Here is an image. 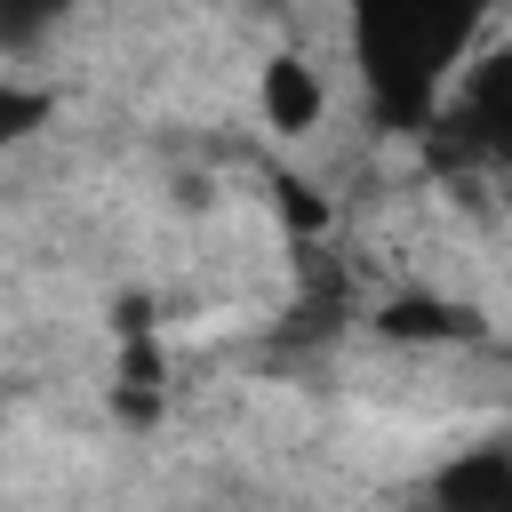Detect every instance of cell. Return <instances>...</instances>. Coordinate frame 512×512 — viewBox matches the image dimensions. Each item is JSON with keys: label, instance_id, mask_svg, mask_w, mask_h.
Returning <instances> with one entry per match:
<instances>
[{"label": "cell", "instance_id": "obj_1", "mask_svg": "<svg viewBox=\"0 0 512 512\" xmlns=\"http://www.w3.org/2000/svg\"><path fill=\"white\" fill-rule=\"evenodd\" d=\"M344 8H352V56H360L376 120L432 128L496 0H344Z\"/></svg>", "mask_w": 512, "mask_h": 512}, {"label": "cell", "instance_id": "obj_2", "mask_svg": "<svg viewBox=\"0 0 512 512\" xmlns=\"http://www.w3.org/2000/svg\"><path fill=\"white\" fill-rule=\"evenodd\" d=\"M432 136H440V152L512 176V48L464 56V72L448 80V96L432 112Z\"/></svg>", "mask_w": 512, "mask_h": 512}, {"label": "cell", "instance_id": "obj_3", "mask_svg": "<svg viewBox=\"0 0 512 512\" xmlns=\"http://www.w3.org/2000/svg\"><path fill=\"white\" fill-rule=\"evenodd\" d=\"M256 112H264V128H280V136H312V128H320V112H328L320 64H312V56H296V48L264 56V72H256Z\"/></svg>", "mask_w": 512, "mask_h": 512}, {"label": "cell", "instance_id": "obj_4", "mask_svg": "<svg viewBox=\"0 0 512 512\" xmlns=\"http://www.w3.org/2000/svg\"><path fill=\"white\" fill-rule=\"evenodd\" d=\"M376 336L384 344H480L488 320L456 296H392V304H376Z\"/></svg>", "mask_w": 512, "mask_h": 512}, {"label": "cell", "instance_id": "obj_5", "mask_svg": "<svg viewBox=\"0 0 512 512\" xmlns=\"http://www.w3.org/2000/svg\"><path fill=\"white\" fill-rule=\"evenodd\" d=\"M424 496L456 504V512H512V448H464L456 464L432 472Z\"/></svg>", "mask_w": 512, "mask_h": 512}, {"label": "cell", "instance_id": "obj_6", "mask_svg": "<svg viewBox=\"0 0 512 512\" xmlns=\"http://www.w3.org/2000/svg\"><path fill=\"white\" fill-rule=\"evenodd\" d=\"M64 16H72V0H0V48L8 56H32L40 32L64 24Z\"/></svg>", "mask_w": 512, "mask_h": 512}, {"label": "cell", "instance_id": "obj_7", "mask_svg": "<svg viewBox=\"0 0 512 512\" xmlns=\"http://www.w3.org/2000/svg\"><path fill=\"white\" fill-rule=\"evenodd\" d=\"M40 112H48V88H24V80H0V136H8V144H24V136L40 128Z\"/></svg>", "mask_w": 512, "mask_h": 512}, {"label": "cell", "instance_id": "obj_8", "mask_svg": "<svg viewBox=\"0 0 512 512\" xmlns=\"http://www.w3.org/2000/svg\"><path fill=\"white\" fill-rule=\"evenodd\" d=\"M280 216H288V232H296V240H312V232L328 224V200H320L312 184H296V176H280Z\"/></svg>", "mask_w": 512, "mask_h": 512}]
</instances>
